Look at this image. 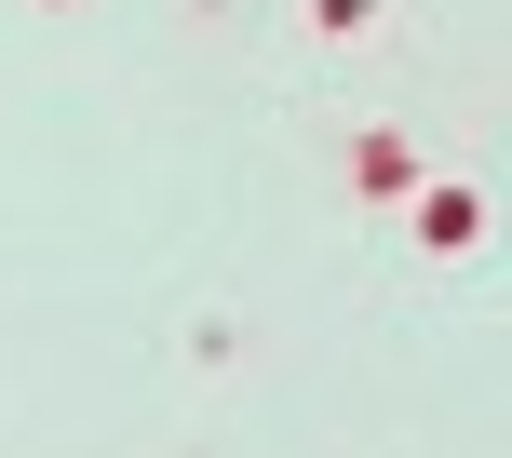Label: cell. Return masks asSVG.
Returning <instances> with one entry per match:
<instances>
[{
  "label": "cell",
  "instance_id": "1",
  "mask_svg": "<svg viewBox=\"0 0 512 458\" xmlns=\"http://www.w3.org/2000/svg\"><path fill=\"white\" fill-rule=\"evenodd\" d=\"M351 176H364V203H405V189H418V149H405V135H351Z\"/></svg>",
  "mask_w": 512,
  "mask_h": 458
},
{
  "label": "cell",
  "instance_id": "2",
  "mask_svg": "<svg viewBox=\"0 0 512 458\" xmlns=\"http://www.w3.org/2000/svg\"><path fill=\"white\" fill-rule=\"evenodd\" d=\"M472 229H486V203H472V189H445V203H418V243H432V256H459Z\"/></svg>",
  "mask_w": 512,
  "mask_h": 458
},
{
  "label": "cell",
  "instance_id": "3",
  "mask_svg": "<svg viewBox=\"0 0 512 458\" xmlns=\"http://www.w3.org/2000/svg\"><path fill=\"white\" fill-rule=\"evenodd\" d=\"M297 14H310V41H364V27H378L391 0H297Z\"/></svg>",
  "mask_w": 512,
  "mask_h": 458
}]
</instances>
